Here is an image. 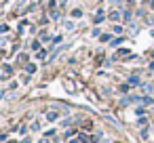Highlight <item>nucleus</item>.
<instances>
[{"instance_id": "nucleus-3", "label": "nucleus", "mask_w": 154, "mask_h": 143, "mask_svg": "<svg viewBox=\"0 0 154 143\" xmlns=\"http://www.w3.org/2000/svg\"><path fill=\"white\" fill-rule=\"evenodd\" d=\"M103 21V11H97V15H95V23H101Z\"/></svg>"}, {"instance_id": "nucleus-11", "label": "nucleus", "mask_w": 154, "mask_h": 143, "mask_svg": "<svg viewBox=\"0 0 154 143\" xmlns=\"http://www.w3.org/2000/svg\"><path fill=\"white\" fill-rule=\"evenodd\" d=\"M38 143H51V139H49V137H45V139H40Z\"/></svg>"}, {"instance_id": "nucleus-10", "label": "nucleus", "mask_w": 154, "mask_h": 143, "mask_svg": "<svg viewBox=\"0 0 154 143\" xmlns=\"http://www.w3.org/2000/svg\"><path fill=\"white\" fill-rule=\"evenodd\" d=\"M38 46H40V42H38V40H34V42H32V49H34V51H38Z\"/></svg>"}, {"instance_id": "nucleus-1", "label": "nucleus", "mask_w": 154, "mask_h": 143, "mask_svg": "<svg viewBox=\"0 0 154 143\" xmlns=\"http://www.w3.org/2000/svg\"><path fill=\"white\" fill-rule=\"evenodd\" d=\"M45 120H47V122H55V120H59V112H55V109L47 112V114H45Z\"/></svg>"}, {"instance_id": "nucleus-14", "label": "nucleus", "mask_w": 154, "mask_h": 143, "mask_svg": "<svg viewBox=\"0 0 154 143\" xmlns=\"http://www.w3.org/2000/svg\"><path fill=\"white\" fill-rule=\"evenodd\" d=\"M152 124H154V120H152Z\"/></svg>"}, {"instance_id": "nucleus-2", "label": "nucleus", "mask_w": 154, "mask_h": 143, "mask_svg": "<svg viewBox=\"0 0 154 143\" xmlns=\"http://www.w3.org/2000/svg\"><path fill=\"white\" fill-rule=\"evenodd\" d=\"M30 126H32V130H40V128H42V124H40V120H34V122H32Z\"/></svg>"}, {"instance_id": "nucleus-8", "label": "nucleus", "mask_w": 154, "mask_h": 143, "mask_svg": "<svg viewBox=\"0 0 154 143\" xmlns=\"http://www.w3.org/2000/svg\"><path fill=\"white\" fill-rule=\"evenodd\" d=\"M122 40H125V38H116V40H112V46H118Z\"/></svg>"}, {"instance_id": "nucleus-6", "label": "nucleus", "mask_w": 154, "mask_h": 143, "mask_svg": "<svg viewBox=\"0 0 154 143\" xmlns=\"http://www.w3.org/2000/svg\"><path fill=\"white\" fill-rule=\"evenodd\" d=\"M110 19H112V21H118V19H120V13H118V11H116V13H112V15H110Z\"/></svg>"}, {"instance_id": "nucleus-4", "label": "nucleus", "mask_w": 154, "mask_h": 143, "mask_svg": "<svg viewBox=\"0 0 154 143\" xmlns=\"http://www.w3.org/2000/svg\"><path fill=\"white\" fill-rule=\"evenodd\" d=\"M129 84L137 86V84H139V78H137V76H131V78H129Z\"/></svg>"}, {"instance_id": "nucleus-7", "label": "nucleus", "mask_w": 154, "mask_h": 143, "mask_svg": "<svg viewBox=\"0 0 154 143\" xmlns=\"http://www.w3.org/2000/svg\"><path fill=\"white\" fill-rule=\"evenodd\" d=\"M80 15H82L80 9H74V11H72V17H80Z\"/></svg>"}, {"instance_id": "nucleus-5", "label": "nucleus", "mask_w": 154, "mask_h": 143, "mask_svg": "<svg viewBox=\"0 0 154 143\" xmlns=\"http://www.w3.org/2000/svg\"><path fill=\"white\" fill-rule=\"evenodd\" d=\"M99 141H101V133H97V135L91 137V143H99Z\"/></svg>"}, {"instance_id": "nucleus-9", "label": "nucleus", "mask_w": 154, "mask_h": 143, "mask_svg": "<svg viewBox=\"0 0 154 143\" xmlns=\"http://www.w3.org/2000/svg\"><path fill=\"white\" fill-rule=\"evenodd\" d=\"M34 72H36V65H34V63H32V65H28V74H34Z\"/></svg>"}, {"instance_id": "nucleus-12", "label": "nucleus", "mask_w": 154, "mask_h": 143, "mask_svg": "<svg viewBox=\"0 0 154 143\" xmlns=\"http://www.w3.org/2000/svg\"><path fill=\"white\" fill-rule=\"evenodd\" d=\"M7 30H9V28H7V25H0V34H5V32H7Z\"/></svg>"}, {"instance_id": "nucleus-13", "label": "nucleus", "mask_w": 154, "mask_h": 143, "mask_svg": "<svg viewBox=\"0 0 154 143\" xmlns=\"http://www.w3.org/2000/svg\"><path fill=\"white\" fill-rule=\"evenodd\" d=\"M70 143H82V141H80V137H78V139H70Z\"/></svg>"}]
</instances>
